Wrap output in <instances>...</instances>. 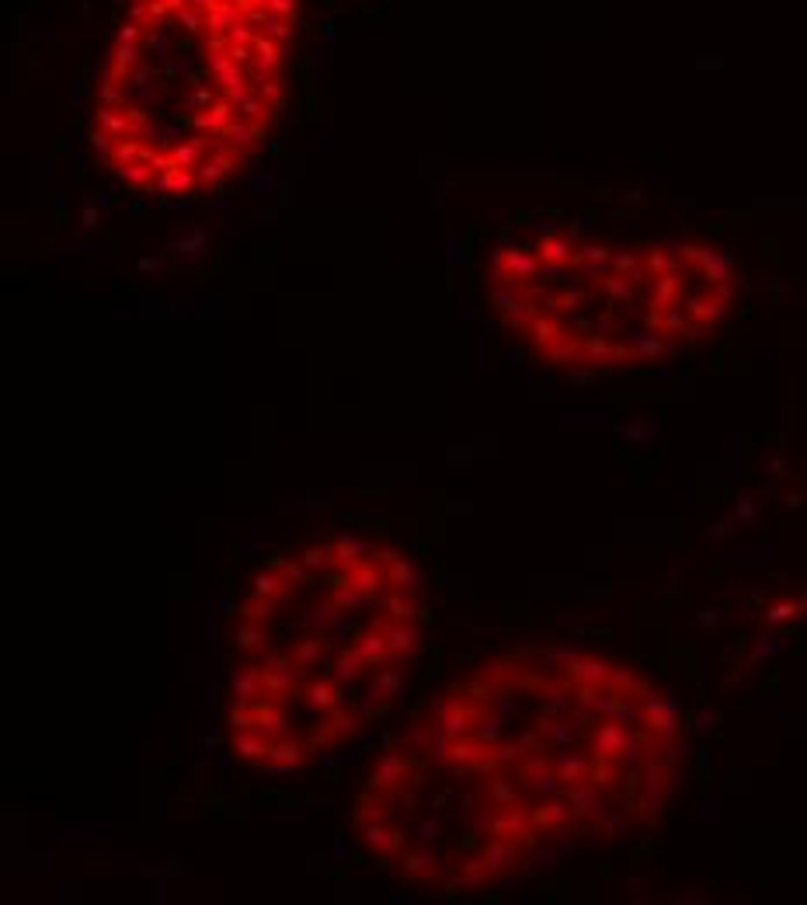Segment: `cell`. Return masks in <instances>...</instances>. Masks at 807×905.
Instances as JSON below:
<instances>
[{"instance_id":"obj_1","label":"cell","mask_w":807,"mask_h":905,"mask_svg":"<svg viewBox=\"0 0 807 905\" xmlns=\"http://www.w3.org/2000/svg\"><path fill=\"white\" fill-rule=\"evenodd\" d=\"M428 752L495 808L522 864L661 818L679 773L672 704L640 672L571 648L508 651L456 683Z\"/></svg>"},{"instance_id":"obj_2","label":"cell","mask_w":807,"mask_h":905,"mask_svg":"<svg viewBox=\"0 0 807 905\" xmlns=\"http://www.w3.org/2000/svg\"><path fill=\"white\" fill-rule=\"evenodd\" d=\"M491 279L508 327L578 373L658 362L706 338L734 297L731 268L710 247H612L553 230L529 247H498Z\"/></svg>"},{"instance_id":"obj_3","label":"cell","mask_w":807,"mask_h":905,"mask_svg":"<svg viewBox=\"0 0 807 905\" xmlns=\"http://www.w3.org/2000/svg\"><path fill=\"white\" fill-rule=\"evenodd\" d=\"M237 25H244V11H240L237 4H230V0H223V7H219V11L205 14V28H209V35H212V39L230 35Z\"/></svg>"},{"instance_id":"obj_4","label":"cell","mask_w":807,"mask_h":905,"mask_svg":"<svg viewBox=\"0 0 807 905\" xmlns=\"http://www.w3.org/2000/svg\"><path fill=\"white\" fill-rule=\"evenodd\" d=\"M136 67H139V42H118V49H115V63H111V77L115 81H125V77H132L136 74Z\"/></svg>"},{"instance_id":"obj_5","label":"cell","mask_w":807,"mask_h":905,"mask_svg":"<svg viewBox=\"0 0 807 905\" xmlns=\"http://www.w3.org/2000/svg\"><path fill=\"white\" fill-rule=\"evenodd\" d=\"M254 56H258V63H261V67H268V70H279V63L286 60V49H282L275 39H268V35H258V39H254Z\"/></svg>"},{"instance_id":"obj_6","label":"cell","mask_w":807,"mask_h":905,"mask_svg":"<svg viewBox=\"0 0 807 905\" xmlns=\"http://www.w3.org/2000/svg\"><path fill=\"white\" fill-rule=\"evenodd\" d=\"M261 25H265V35H268V39H275V42H286V39H293V25H289L286 18H275L272 11H268V18H265Z\"/></svg>"},{"instance_id":"obj_7","label":"cell","mask_w":807,"mask_h":905,"mask_svg":"<svg viewBox=\"0 0 807 905\" xmlns=\"http://www.w3.org/2000/svg\"><path fill=\"white\" fill-rule=\"evenodd\" d=\"M101 104H111V108H125L129 101H125V91L118 88V81L108 74L104 77V84H101Z\"/></svg>"},{"instance_id":"obj_8","label":"cell","mask_w":807,"mask_h":905,"mask_svg":"<svg viewBox=\"0 0 807 905\" xmlns=\"http://www.w3.org/2000/svg\"><path fill=\"white\" fill-rule=\"evenodd\" d=\"M261 95L268 98V104H272L275 111H282V108H286V88H282V81H279V77H275V81H268V84L261 88Z\"/></svg>"},{"instance_id":"obj_9","label":"cell","mask_w":807,"mask_h":905,"mask_svg":"<svg viewBox=\"0 0 807 905\" xmlns=\"http://www.w3.org/2000/svg\"><path fill=\"white\" fill-rule=\"evenodd\" d=\"M174 14H178V21H181L188 32H202V28H205V14L195 11V7H181V11H174Z\"/></svg>"},{"instance_id":"obj_10","label":"cell","mask_w":807,"mask_h":905,"mask_svg":"<svg viewBox=\"0 0 807 905\" xmlns=\"http://www.w3.org/2000/svg\"><path fill=\"white\" fill-rule=\"evenodd\" d=\"M185 104H188V108H195V111H202V108H209V104H216V101H212V91H209V88H195V91L185 98Z\"/></svg>"},{"instance_id":"obj_11","label":"cell","mask_w":807,"mask_h":905,"mask_svg":"<svg viewBox=\"0 0 807 905\" xmlns=\"http://www.w3.org/2000/svg\"><path fill=\"white\" fill-rule=\"evenodd\" d=\"M226 39H230V42H240V46H254L258 32H251V28H247V21H244V25H237V28H233Z\"/></svg>"},{"instance_id":"obj_12","label":"cell","mask_w":807,"mask_h":905,"mask_svg":"<svg viewBox=\"0 0 807 905\" xmlns=\"http://www.w3.org/2000/svg\"><path fill=\"white\" fill-rule=\"evenodd\" d=\"M268 11L275 18H296V0H268Z\"/></svg>"},{"instance_id":"obj_13","label":"cell","mask_w":807,"mask_h":905,"mask_svg":"<svg viewBox=\"0 0 807 905\" xmlns=\"http://www.w3.org/2000/svg\"><path fill=\"white\" fill-rule=\"evenodd\" d=\"M139 35H143V25H136V21H125L118 28V42H139Z\"/></svg>"},{"instance_id":"obj_14","label":"cell","mask_w":807,"mask_h":905,"mask_svg":"<svg viewBox=\"0 0 807 905\" xmlns=\"http://www.w3.org/2000/svg\"><path fill=\"white\" fill-rule=\"evenodd\" d=\"M188 7H195L202 14H212V11H219L223 7V0H188Z\"/></svg>"},{"instance_id":"obj_15","label":"cell","mask_w":807,"mask_h":905,"mask_svg":"<svg viewBox=\"0 0 807 905\" xmlns=\"http://www.w3.org/2000/svg\"><path fill=\"white\" fill-rule=\"evenodd\" d=\"M167 7H171V11H181V7H188V0H167Z\"/></svg>"},{"instance_id":"obj_16","label":"cell","mask_w":807,"mask_h":905,"mask_svg":"<svg viewBox=\"0 0 807 905\" xmlns=\"http://www.w3.org/2000/svg\"><path fill=\"white\" fill-rule=\"evenodd\" d=\"M254 7H268V0H247V14H251Z\"/></svg>"}]
</instances>
